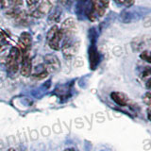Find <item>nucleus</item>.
<instances>
[{
  "mask_svg": "<svg viewBox=\"0 0 151 151\" xmlns=\"http://www.w3.org/2000/svg\"><path fill=\"white\" fill-rule=\"evenodd\" d=\"M41 0H27V5L30 9H33L34 8H36L37 4H39Z\"/></svg>",
  "mask_w": 151,
  "mask_h": 151,
  "instance_id": "20",
  "label": "nucleus"
},
{
  "mask_svg": "<svg viewBox=\"0 0 151 151\" xmlns=\"http://www.w3.org/2000/svg\"><path fill=\"white\" fill-rule=\"evenodd\" d=\"M51 11H52V9H51ZM60 14H61V9H60V7L57 6V7L53 9V11L50 12L48 21H51V22L57 23L58 21H60Z\"/></svg>",
  "mask_w": 151,
  "mask_h": 151,
  "instance_id": "14",
  "label": "nucleus"
},
{
  "mask_svg": "<svg viewBox=\"0 0 151 151\" xmlns=\"http://www.w3.org/2000/svg\"><path fill=\"white\" fill-rule=\"evenodd\" d=\"M60 30L63 32V35L64 36H73L77 34V25L74 19L68 18L63 23L60 27Z\"/></svg>",
  "mask_w": 151,
  "mask_h": 151,
  "instance_id": "10",
  "label": "nucleus"
},
{
  "mask_svg": "<svg viewBox=\"0 0 151 151\" xmlns=\"http://www.w3.org/2000/svg\"><path fill=\"white\" fill-rule=\"evenodd\" d=\"M145 87L147 89H151V78L145 82Z\"/></svg>",
  "mask_w": 151,
  "mask_h": 151,
  "instance_id": "23",
  "label": "nucleus"
},
{
  "mask_svg": "<svg viewBox=\"0 0 151 151\" xmlns=\"http://www.w3.org/2000/svg\"><path fill=\"white\" fill-rule=\"evenodd\" d=\"M22 53L17 47H12L6 60V68L9 75L14 76L20 70Z\"/></svg>",
  "mask_w": 151,
  "mask_h": 151,
  "instance_id": "2",
  "label": "nucleus"
},
{
  "mask_svg": "<svg viewBox=\"0 0 151 151\" xmlns=\"http://www.w3.org/2000/svg\"><path fill=\"white\" fill-rule=\"evenodd\" d=\"M108 6V0H91L90 5L85 9V14L89 20L96 21L105 14Z\"/></svg>",
  "mask_w": 151,
  "mask_h": 151,
  "instance_id": "1",
  "label": "nucleus"
},
{
  "mask_svg": "<svg viewBox=\"0 0 151 151\" xmlns=\"http://www.w3.org/2000/svg\"><path fill=\"white\" fill-rule=\"evenodd\" d=\"M8 151H15V149H13V148H9Z\"/></svg>",
  "mask_w": 151,
  "mask_h": 151,
  "instance_id": "26",
  "label": "nucleus"
},
{
  "mask_svg": "<svg viewBox=\"0 0 151 151\" xmlns=\"http://www.w3.org/2000/svg\"><path fill=\"white\" fill-rule=\"evenodd\" d=\"M0 6H5V0H0Z\"/></svg>",
  "mask_w": 151,
  "mask_h": 151,
  "instance_id": "24",
  "label": "nucleus"
},
{
  "mask_svg": "<svg viewBox=\"0 0 151 151\" xmlns=\"http://www.w3.org/2000/svg\"><path fill=\"white\" fill-rule=\"evenodd\" d=\"M44 66L47 73H56L60 69V61L55 54H47L44 58Z\"/></svg>",
  "mask_w": 151,
  "mask_h": 151,
  "instance_id": "7",
  "label": "nucleus"
},
{
  "mask_svg": "<svg viewBox=\"0 0 151 151\" xmlns=\"http://www.w3.org/2000/svg\"><path fill=\"white\" fill-rule=\"evenodd\" d=\"M52 9V4L50 0H41L40 4L36 8L30 11V15L35 18H42L49 14Z\"/></svg>",
  "mask_w": 151,
  "mask_h": 151,
  "instance_id": "6",
  "label": "nucleus"
},
{
  "mask_svg": "<svg viewBox=\"0 0 151 151\" xmlns=\"http://www.w3.org/2000/svg\"><path fill=\"white\" fill-rule=\"evenodd\" d=\"M20 74L23 77H30L32 74V61L30 59L29 53L22 54V60L20 64Z\"/></svg>",
  "mask_w": 151,
  "mask_h": 151,
  "instance_id": "8",
  "label": "nucleus"
},
{
  "mask_svg": "<svg viewBox=\"0 0 151 151\" xmlns=\"http://www.w3.org/2000/svg\"><path fill=\"white\" fill-rule=\"evenodd\" d=\"M64 151H75L74 148H67V149H65Z\"/></svg>",
  "mask_w": 151,
  "mask_h": 151,
  "instance_id": "25",
  "label": "nucleus"
},
{
  "mask_svg": "<svg viewBox=\"0 0 151 151\" xmlns=\"http://www.w3.org/2000/svg\"><path fill=\"white\" fill-rule=\"evenodd\" d=\"M140 58L151 64V51H147V50H144L141 52L140 54Z\"/></svg>",
  "mask_w": 151,
  "mask_h": 151,
  "instance_id": "16",
  "label": "nucleus"
},
{
  "mask_svg": "<svg viewBox=\"0 0 151 151\" xmlns=\"http://www.w3.org/2000/svg\"><path fill=\"white\" fill-rule=\"evenodd\" d=\"M31 75H32V78L35 79H42L48 76V73H47V71L45 70L44 64H39L35 67V72Z\"/></svg>",
  "mask_w": 151,
  "mask_h": 151,
  "instance_id": "13",
  "label": "nucleus"
},
{
  "mask_svg": "<svg viewBox=\"0 0 151 151\" xmlns=\"http://www.w3.org/2000/svg\"><path fill=\"white\" fill-rule=\"evenodd\" d=\"M31 42H32L31 35L28 32H23L20 35V38H19V44L17 48L21 51L22 54L29 53Z\"/></svg>",
  "mask_w": 151,
  "mask_h": 151,
  "instance_id": "9",
  "label": "nucleus"
},
{
  "mask_svg": "<svg viewBox=\"0 0 151 151\" xmlns=\"http://www.w3.org/2000/svg\"><path fill=\"white\" fill-rule=\"evenodd\" d=\"M143 101L145 105L151 108V93H145L143 96Z\"/></svg>",
  "mask_w": 151,
  "mask_h": 151,
  "instance_id": "18",
  "label": "nucleus"
},
{
  "mask_svg": "<svg viewBox=\"0 0 151 151\" xmlns=\"http://www.w3.org/2000/svg\"><path fill=\"white\" fill-rule=\"evenodd\" d=\"M146 116H147L148 121L151 122V108H148L147 111H146Z\"/></svg>",
  "mask_w": 151,
  "mask_h": 151,
  "instance_id": "22",
  "label": "nucleus"
},
{
  "mask_svg": "<svg viewBox=\"0 0 151 151\" xmlns=\"http://www.w3.org/2000/svg\"><path fill=\"white\" fill-rule=\"evenodd\" d=\"M89 36H90V41H91V45H90L89 50H88L90 68H91V70H96L99 63H100V55H99L98 51L96 49V32L93 27L90 29Z\"/></svg>",
  "mask_w": 151,
  "mask_h": 151,
  "instance_id": "4",
  "label": "nucleus"
},
{
  "mask_svg": "<svg viewBox=\"0 0 151 151\" xmlns=\"http://www.w3.org/2000/svg\"><path fill=\"white\" fill-rule=\"evenodd\" d=\"M117 5L124 7H130L134 3V0H113Z\"/></svg>",
  "mask_w": 151,
  "mask_h": 151,
  "instance_id": "17",
  "label": "nucleus"
},
{
  "mask_svg": "<svg viewBox=\"0 0 151 151\" xmlns=\"http://www.w3.org/2000/svg\"><path fill=\"white\" fill-rule=\"evenodd\" d=\"M9 33L7 31L0 32V47L6 45L9 42Z\"/></svg>",
  "mask_w": 151,
  "mask_h": 151,
  "instance_id": "15",
  "label": "nucleus"
},
{
  "mask_svg": "<svg viewBox=\"0 0 151 151\" xmlns=\"http://www.w3.org/2000/svg\"><path fill=\"white\" fill-rule=\"evenodd\" d=\"M111 100L116 103L118 106L120 107H126L129 104V97L127 96V94L121 92H112L111 93Z\"/></svg>",
  "mask_w": 151,
  "mask_h": 151,
  "instance_id": "12",
  "label": "nucleus"
},
{
  "mask_svg": "<svg viewBox=\"0 0 151 151\" xmlns=\"http://www.w3.org/2000/svg\"><path fill=\"white\" fill-rule=\"evenodd\" d=\"M47 44H48L49 47L51 49L55 51H58L61 48V44H63V35L61 32L60 28L58 26H53L52 27L46 36Z\"/></svg>",
  "mask_w": 151,
  "mask_h": 151,
  "instance_id": "5",
  "label": "nucleus"
},
{
  "mask_svg": "<svg viewBox=\"0 0 151 151\" xmlns=\"http://www.w3.org/2000/svg\"><path fill=\"white\" fill-rule=\"evenodd\" d=\"M151 77V67H145L144 71L141 73V78H150Z\"/></svg>",
  "mask_w": 151,
  "mask_h": 151,
  "instance_id": "19",
  "label": "nucleus"
},
{
  "mask_svg": "<svg viewBox=\"0 0 151 151\" xmlns=\"http://www.w3.org/2000/svg\"><path fill=\"white\" fill-rule=\"evenodd\" d=\"M151 42V39L147 36L137 37L132 41L131 46L133 51H144L147 46H149Z\"/></svg>",
  "mask_w": 151,
  "mask_h": 151,
  "instance_id": "11",
  "label": "nucleus"
},
{
  "mask_svg": "<svg viewBox=\"0 0 151 151\" xmlns=\"http://www.w3.org/2000/svg\"><path fill=\"white\" fill-rule=\"evenodd\" d=\"M79 41L76 35L73 36H64L61 44V50L65 59H71L78 53L79 48Z\"/></svg>",
  "mask_w": 151,
  "mask_h": 151,
  "instance_id": "3",
  "label": "nucleus"
},
{
  "mask_svg": "<svg viewBox=\"0 0 151 151\" xmlns=\"http://www.w3.org/2000/svg\"><path fill=\"white\" fill-rule=\"evenodd\" d=\"M59 3L65 7H68L71 4V0H59Z\"/></svg>",
  "mask_w": 151,
  "mask_h": 151,
  "instance_id": "21",
  "label": "nucleus"
}]
</instances>
